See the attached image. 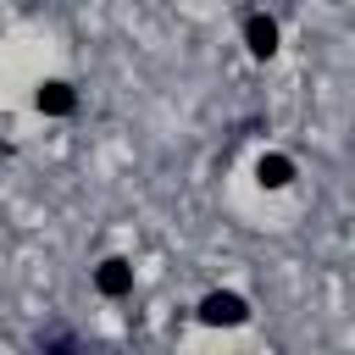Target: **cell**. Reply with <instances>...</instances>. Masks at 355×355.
Returning a JSON list of instances; mask_svg holds the SVG:
<instances>
[{
  "label": "cell",
  "mask_w": 355,
  "mask_h": 355,
  "mask_svg": "<svg viewBox=\"0 0 355 355\" xmlns=\"http://www.w3.org/2000/svg\"><path fill=\"white\" fill-rule=\"evenodd\" d=\"M94 288H100L105 300H122V294L133 288V266H128L122 255H105V261L94 266Z\"/></svg>",
  "instance_id": "2"
},
{
  "label": "cell",
  "mask_w": 355,
  "mask_h": 355,
  "mask_svg": "<svg viewBox=\"0 0 355 355\" xmlns=\"http://www.w3.org/2000/svg\"><path fill=\"white\" fill-rule=\"evenodd\" d=\"M244 44H250V55H255V61H266V55L277 50V22H272V17H261V11H250V17H244Z\"/></svg>",
  "instance_id": "3"
},
{
  "label": "cell",
  "mask_w": 355,
  "mask_h": 355,
  "mask_svg": "<svg viewBox=\"0 0 355 355\" xmlns=\"http://www.w3.org/2000/svg\"><path fill=\"white\" fill-rule=\"evenodd\" d=\"M39 355H89V349H83V338H78L72 327H61V322H55V327H44V333H39Z\"/></svg>",
  "instance_id": "4"
},
{
  "label": "cell",
  "mask_w": 355,
  "mask_h": 355,
  "mask_svg": "<svg viewBox=\"0 0 355 355\" xmlns=\"http://www.w3.org/2000/svg\"><path fill=\"white\" fill-rule=\"evenodd\" d=\"M72 105H78V94H72L67 83H44V89H39V111H44V116H67Z\"/></svg>",
  "instance_id": "5"
},
{
  "label": "cell",
  "mask_w": 355,
  "mask_h": 355,
  "mask_svg": "<svg viewBox=\"0 0 355 355\" xmlns=\"http://www.w3.org/2000/svg\"><path fill=\"white\" fill-rule=\"evenodd\" d=\"M255 178H261L266 189H283V183L294 178V161H288V155H261V166H255Z\"/></svg>",
  "instance_id": "6"
},
{
  "label": "cell",
  "mask_w": 355,
  "mask_h": 355,
  "mask_svg": "<svg viewBox=\"0 0 355 355\" xmlns=\"http://www.w3.org/2000/svg\"><path fill=\"white\" fill-rule=\"evenodd\" d=\"M194 316H200L205 327H244V322H250V300L233 294V288H211Z\"/></svg>",
  "instance_id": "1"
}]
</instances>
